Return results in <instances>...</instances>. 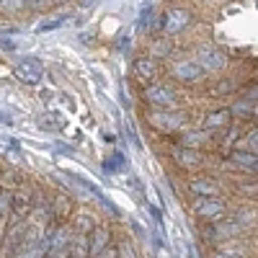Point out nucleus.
Here are the masks:
<instances>
[{
	"label": "nucleus",
	"mask_w": 258,
	"mask_h": 258,
	"mask_svg": "<svg viewBox=\"0 0 258 258\" xmlns=\"http://www.w3.org/2000/svg\"><path fill=\"white\" fill-rule=\"evenodd\" d=\"M230 119H232V111H230V109L212 111V114L204 119V129H207V132H214V129H222V126H227V124H230Z\"/></svg>",
	"instance_id": "12"
},
{
	"label": "nucleus",
	"mask_w": 258,
	"mask_h": 258,
	"mask_svg": "<svg viewBox=\"0 0 258 258\" xmlns=\"http://www.w3.org/2000/svg\"><path fill=\"white\" fill-rule=\"evenodd\" d=\"M173 75H176L178 80H183V83H197V80H202V78H204V70L199 68L197 62H191V59H181V62H176V64H173Z\"/></svg>",
	"instance_id": "4"
},
{
	"label": "nucleus",
	"mask_w": 258,
	"mask_h": 258,
	"mask_svg": "<svg viewBox=\"0 0 258 258\" xmlns=\"http://www.w3.org/2000/svg\"><path fill=\"white\" fill-rule=\"evenodd\" d=\"M116 258H137L135 245H132V240H129V238H124V240L116 245Z\"/></svg>",
	"instance_id": "16"
},
{
	"label": "nucleus",
	"mask_w": 258,
	"mask_h": 258,
	"mask_svg": "<svg viewBox=\"0 0 258 258\" xmlns=\"http://www.w3.org/2000/svg\"><path fill=\"white\" fill-rule=\"evenodd\" d=\"M214 258H235V255H225V253H214Z\"/></svg>",
	"instance_id": "21"
},
{
	"label": "nucleus",
	"mask_w": 258,
	"mask_h": 258,
	"mask_svg": "<svg viewBox=\"0 0 258 258\" xmlns=\"http://www.w3.org/2000/svg\"><path fill=\"white\" fill-rule=\"evenodd\" d=\"M188 21H191V13L183 11V8H176V11H170L168 18H165V34L168 36H173L178 31H183L188 26Z\"/></svg>",
	"instance_id": "5"
},
{
	"label": "nucleus",
	"mask_w": 258,
	"mask_h": 258,
	"mask_svg": "<svg viewBox=\"0 0 258 258\" xmlns=\"http://www.w3.org/2000/svg\"><path fill=\"white\" fill-rule=\"evenodd\" d=\"M16 75L24 80V83H39L44 78V68H41V62L34 59V57H26L16 64Z\"/></svg>",
	"instance_id": "3"
},
{
	"label": "nucleus",
	"mask_w": 258,
	"mask_h": 258,
	"mask_svg": "<svg viewBox=\"0 0 258 258\" xmlns=\"http://www.w3.org/2000/svg\"><path fill=\"white\" fill-rule=\"evenodd\" d=\"M225 54L222 52H217V49H212V47H202L199 49V68L204 70V68H209V70H222L225 68Z\"/></svg>",
	"instance_id": "6"
},
{
	"label": "nucleus",
	"mask_w": 258,
	"mask_h": 258,
	"mask_svg": "<svg viewBox=\"0 0 258 258\" xmlns=\"http://www.w3.org/2000/svg\"><path fill=\"white\" fill-rule=\"evenodd\" d=\"M240 230H243V227L235 222V220H220L217 225L209 230V235H212V238H217V240H222V238L232 240V235H238Z\"/></svg>",
	"instance_id": "10"
},
{
	"label": "nucleus",
	"mask_w": 258,
	"mask_h": 258,
	"mask_svg": "<svg viewBox=\"0 0 258 258\" xmlns=\"http://www.w3.org/2000/svg\"><path fill=\"white\" fill-rule=\"evenodd\" d=\"M209 140V132L204 129V132H194V135H188L186 137V142H183V147H191V150H197L199 145H204Z\"/></svg>",
	"instance_id": "15"
},
{
	"label": "nucleus",
	"mask_w": 258,
	"mask_h": 258,
	"mask_svg": "<svg viewBox=\"0 0 258 258\" xmlns=\"http://www.w3.org/2000/svg\"><path fill=\"white\" fill-rule=\"evenodd\" d=\"M78 230L80 232L93 230V217H91V214H80V217H78Z\"/></svg>",
	"instance_id": "17"
},
{
	"label": "nucleus",
	"mask_w": 258,
	"mask_h": 258,
	"mask_svg": "<svg viewBox=\"0 0 258 258\" xmlns=\"http://www.w3.org/2000/svg\"><path fill=\"white\" fill-rule=\"evenodd\" d=\"M194 214L202 220H209V222H220L225 214H227V207L225 202H220L217 197H212V199H202L197 197V202H194Z\"/></svg>",
	"instance_id": "1"
},
{
	"label": "nucleus",
	"mask_w": 258,
	"mask_h": 258,
	"mask_svg": "<svg viewBox=\"0 0 258 258\" xmlns=\"http://www.w3.org/2000/svg\"><path fill=\"white\" fill-rule=\"evenodd\" d=\"M3 8L6 11H21L24 8V0H3Z\"/></svg>",
	"instance_id": "19"
},
{
	"label": "nucleus",
	"mask_w": 258,
	"mask_h": 258,
	"mask_svg": "<svg viewBox=\"0 0 258 258\" xmlns=\"http://www.w3.org/2000/svg\"><path fill=\"white\" fill-rule=\"evenodd\" d=\"M188 188H191V194H197V197H202V199H212V197L220 194V186L212 178H197V181L188 183Z\"/></svg>",
	"instance_id": "9"
},
{
	"label": "nucleus",
	"mask_w": 258,
	"mask_h": 258,
	"mask_svg": "<svg viewBox=\"0 0 258 258\" xmlns=\"http://www.w3.org/2000/svg\"><path fill=\"white\" fill-rule=\"evenodd\" d=\"M145 98L153 106H160V109H173V106H178V93L170 85H163V83L150 85L145 91Z\"/></svg>",
	"instance_id": "2"
},
{
	"label": "nucleus",
	"mask_w": 258,
	"mask_h": 258,
	"mask_svg": "<svg viewBox=\"0 0 258 258\" xmlns=\"http://www.w3.org/2000/svg\"><path fill=\"white\" fill-rule=\"evenodd\" d=\"M91 232H93V235H91V245H88V253L96 258V255H101V250H106V248H109V230H103V227H93Z\"/></svg>",
	"instance_id": "11"
},
{
	"label": "nucleus",
	"mask_w": 258,
	"mask_h": 258,
	"mask_svg": "<svg viewBox=\"0 0 258 258\" xmlns=\"http://www.w3.org/2000/svg\"><path fill=\"white\" fill-rule=\"evenodd\" d=\"M0 11H3V0H0Z\"/></svg>",
	"instance_id": "22"
},
{
	"label": "nucleus",
	"mask_w": 258,
	"mask_h": 258,
	"mask_svg": "<svg viewBox=\"0 0 258 258\" xmlns=\"http://www.w3.org/2000/svg\"><path fill=\"white\" fill-rule=\"evenodd\" d=\"M135 78H140V80H155L158 78V62H155V57H137L135 59Z\"/></svg>",
	"instance_id": "7"
},
{
	"label": "nucleus",
	"mask_w": 258,
	"mask_h": 258,
	"mask_svg": "<svg viewBox=\"0 0 258 258\" xmlns=\"http://www.w3.org/2000/svg\"><path fill=\"white\" fill-rule=\"evenodd\" d=\"M150 121H153L158 129H163V132H168V129H176L183 124V119L178 114H165V111H155L153 116H150Z\"/></svg>",
	"instance_id": "13"
},
{
	"label": "nucleus",
	"mask_w": 258,
	"mask_h": 258,
	"mask_svg": "<svg viewBox=\"0 0 258 258\" xmlns=\"http://www.w3.org/2000/svg\"><path fill=\"white\" fill-rule=\"evenodd\" d=\"M16 209H18V214H24V209H29V194H18L16 197Z\"/></svg>",
	"instance_id": "18"
},
{
	"label": "nucleus",
	"mask_w": 258,
	"mask_h": 258,
	"mask_svg": "<svg viewBox=\"0 0 258 258\" xmlns=\"http://www.w3.org/2000/svg\"><path fill=\"white\" fill-rule=\"evenodd\" d=\"M24 3H29L31 8H44V6L49 3V0H24Z\"/></svg>",
	"instance_id": "20"
},
{
	"label": "nucleus",
	"mask_w": 258,
	"mask_h": 258,
	"mask_svg": "<svg viewBox=\"0 0 258 258\" xmlns=\"http://www.w3.org/2000/svg\"><path fill=\"white\" fill-rule=\"evenodd\" d=\"M54 3H64V0H54Z\"/></svg>",
	"instance_id": "23"
},
{
	"label": "nucleus",
	"mask_w": 258,
	"mask_h": 258,
	"mask_svg": "<svg viewBox=\"0 0 258 258\" xmlns=\"http://www.w3.org/2000/svg\"><path fill=\"white\" fill-rule=\"evenodd\" d=\"M230 160H232L235 165L245 168V170H255V155H253V153H243V150H235Z\"/></svg>",
	"instance_id": "14"
},
{
	"label": "nucleus",
	"mask_w": 258,
	"mask_h": 258,
	"mask_svg": "<svg viewBox=\"0 0 258 258\" xmlns=\"http://www.w3.org/2000/svg\"><path fill=\"white\" fill-rule=\"evenodd\" d=\"M173 160L181 165V168H197L202 163V155L197 153V150H191V147H173Z\"/></svg>",
	"instance_id": "8"
}]
</instances>
